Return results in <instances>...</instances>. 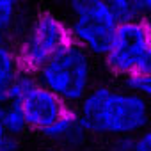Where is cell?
Masks as SVG:
<instances>
[{
	"instance_id": "cell-1",
	"label": "cell",
	"mask_w": 151,
	"mask_h": 151,
	"mask_svg": "<svg viewBox=\"0 0 151 151\" xmlns=\"http://www.w3.org/2000/svg\"><path fill=\"white\" fill-rule=\"evenodd\" d=\"M75 112L89 137H133L151 124V107L124 86L96 84Z\"/></svg>"
},
{
	"instance_id": "cell-2",
	"label": "cell",
	"mask_w": 151,
	"mask_h": 151,
	"mask_svg": "<svg viewBox=\"0 0 151 151\" xmlns=\"http://www.w3.org/2000/svg\"><path fill=\"white\" fill-rule=\"evenodd\" d=\"M37 82L75 109L96 82V59L75 43L66 45L36 73Z\"/></svg>"
},
{
	"instance_id": "cell-3",
	"label": "cell",
	"mask_w": 151,
	"mask_h": 151,
	"mask_svg": "<svg viewBox=\"0 0 151 151\" xmlns=\"http://www.w3.org/2000/svg\"><path fill=\"white\" fill-rule=\"evenodd\" d=\"M69 9V36L71 43L84 48L94 59H103L110 50L117 16L105 0H68Z\"/></svg>"
},
{
	"instance_id": "cell-4",
	"label": "cell",
	"mask_w": 151,
	"mask_h": 151,
	"mask_svg": "<svg viewBox=\"0 0 151 151\" xmlns=\"http://www.w3.org/2000/svg\"><path fill=\"white\" fill-rule=\"evenodd\" d=\"M71 43L68 22L53 13H39L20 36L14 52L22 71L36 73L57 52Z\"/></svg>"
},
{
	"instance_id": "cell-5",
	"label": "cell",
	"mask_w": 151,
	"mask_h": 151,
	"mask_svg": "<svg viewBox=\"0 0 151 151\" xmlns=\"http://www.w3.org/2000/svg\"><path fill=\"white\" fill-rule=\"evenodd\" d=\"M105 69L124 80L135 75H151V46L140 20L119 22L110 50L103 57Z\"/></svg>"
},
{
	"instance_id": "cell-6",
	"label": "cell",
	"mask_w": 151,
	"mask_h": 151,
	"mask_svg": "<svg viewBox=\"0 0 151 151\" xmlns=\"http://www.w3.org/2000/svg\"><path fill=\"white\" fill-rule=\"evenodd\" d=\"M9 89L18 98L27 128L32 132L43 133L69 109L53 93L45 89L37 82L36 75L29 71H20V75L11 82Z\"/></svg>"
},
{
	"instance_id": "cell-7",
	"label": "cell",
	"mask_w": 151,
	"mask_h": 151,
	"mask_svg": "<svg viewBox=\"0 0 151 151\" xmlns=\"http://www.w3.org/2000/svg\"><path fill=\"white\" fill-rule=\"evenodd\" d=\"M48 142L57 146L59 149H80L86 146L89 133L80 123L75 109H68L50 128L41 133Z\"/></svg>"
},
{
	"instance_id": "cell-8",
	"label": "cell",
	"mask_w": 151,
	"mask_h": 151,
	"mask_svg": "<svg viewBox=\"0 0 151 151\" xmlns=\"http://www.w3.org/2000/svg\"><path fill=\"white\" fill-rule=\"evenodd\" d=\"M0 124L4 126V130L11 137H16V139H20L25 132H29L18 98L13 94L9 86L0 87Z\"/></svg>"
},
{
	"instance_id": "cell-9",
	"label": "cell",
	"mask_w": 151,
	"mask_h": 151,
	"mask_svg": "<svg viewBox=\"0 0 151 151\" xmlns=\"http://www.w3.org/2000/svg\"><path fill=\"white\" fill-rule=\"evenodd\" d=\"M22 68L14 52V46L9 43H0V87H7L20 75Z\"/></svg>"
},
{
	"instance_id": "cell-10",
	"label": "cell",
	"mask_w": 151,
	"mask_h": 151,
	"mask_svg": "<svg viewBox=\"0 0 151 151\" xmlns=\"http://www.w3.org/2000/svg\"><path fill=\"white\" fill-rule=\"evenodd\" d=\"M22 0H0V43H7L16 27Z\"/></svg>"
},
{
	"instance_id": "cell-11",
	"label": "cell",
	"mask_w": 151,
	"mask_h": 151,
	"mask_svg": "<svg viewBox=\"0 0 151 151\" xmlns=\"http://www.w3.org/2000/svg\"><path fill=\"white\" fill-rule=\"evenodd\" d=\"M112 13L117 16L119 22L140 20L142 18V6L140 0H105Z\"/></svg>"
},
{
	"instance_id": "cell-12",
	"label": "cell",
	"mask_w": 151,
	"mask_h": 151,
	"mask_svg": "<svg viewBox=\"0 0 151 151\" xmlns=\"http://www.w3.org/2000/svg\"><path fill=\"white\" fill-rule=\"evenodd\" d=\"M123 86L133 93H137L149 107H151V75H135V77L124 78Z\"/></svg>"
},
{
	"instance_id": "cell-13",
	"label": "cell",
	"mask_w": 151,
	"mask_h": 151,
	"mask_svg": "<svg viewBox=\"0 0 151 151\" xmlns=\"http://www.w3.org/2000/svg\"><path fill=\"white\" fill-rule=\"evenodd\" d=\"M132 151H151V124L133 135L132 139Z\"/></svg>"
},
{
	"instance_id": "cell-14",
	"label": "cell",
	"mask_w": 151,
	"mask_h": 151,
	"mask_svg": "<svg viewBox=\"0 0 151 151\" xmlns=\"http://www.w3.org/2000/svg\"><path fill=\"white\" fill-rule=\"evenodd\" d=\"M18 146H20L18 139L11 137L0 124V151H18Z\"/></svg>"
},
{
	"instance_id": "cell-15",
	"label": "cell",
	"mask_w": 151,
	"mask_h": 151,
	"mask_svg": "<svg viewBox=\"0 0 151 151\" xmlns=\"http://www.w3.org/2000/svg\"><path fill=\"white\" fill-rule=\"evenodd\" d=\"M132 139L133 137H117V139H112L110 151H132Z\"/></svg>"
},
{
	"instance_id": "cell-16",
	"label": "cell",
	"mask_w": 151,
	"mask_h": 151,
	"mask_svg": "<svg viewBox=\"0 0 151 151\" xmlns=\"http://www.w3.org/2000/svg\"><path fill=\"white\" fill-rule=\"evenodd\" d=\"M142 25H144V30H146L147 43L151 46V16H142Z\"/></svg>"
},
{
	"instance_id": "cell-17",
	"label": "cell",
	"mask_w": 151,
	"mask_h": 151,
	"mask_svg": "<svg viewBox=\"0 0 151 151\" xmlns=\"http://www.w3.org/2000/svg\"><path fill=\"white\" fill-rule=\"evenodd\" d=\"M142 16H151V0H140Z\"/></svg>"
},
{
	"instance_id": "cell-18",
	"label": "cell",
	"mask_w": 151,
	"mask_h": 151,
	"mask_svg": "<svg viewBox=\"0 0 151 151\" xmlns=\"http://www.w3.org/2000/svg\"><path fill=\"white\" fill-rule=\"evenodd\" d=\"M46 151H86V149L80 147V149H46Z\"/></svg>"
}]
</instances>
